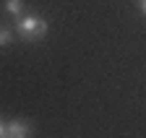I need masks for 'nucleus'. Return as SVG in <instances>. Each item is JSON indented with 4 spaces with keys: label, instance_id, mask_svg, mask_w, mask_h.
<instances>
[{
    "label": "nucleus",
    "instance_id": "nucleus-1",
    "mask_svg": "<svg viewBox=\"0 0 146 138\" xmlns=\"http://www.w3.org/2000/svg\"><path fill=\"white\" fill-rule=\"evenodd\" d=\"M47 29H50L47 21L39 18V16H34V13H29V16H18V18H16V31L21 34L26 42L42 39L44 34H47Z\"/></svg>",
    "mask_w": 146,
    "mask_h": 138
},
{
    "label": "nucleus",
    "instance_id": "nucleus-2",
    "mask_svg": "<svg viewBox=\"0 0 146 138\" xmlns=\"http://www.w3.org/2000/svg\"><path fill=\"white\" fill-rule=\"evenodd\" d=\"M31 135V125L26 120H11L8 123V138H29Z\"/></svg>",
    "mask_w": 146,
    "mask_h": 138
},
{
    "label": "nucleus",
    "instance_id": "nucleus-3",
    "mask_svg": "<svg viewBox=\"0 0 146 138\" xmlns=\"http://www.w3.org/2000/svg\"><path fill=\"white\" fill-rule=\"evenodd\" d=\"M5 11L13 16V18L24 16V0H5Z\"/></svg>",
    "mask_w": 146,
    "mask_h": 138
},
{
    "label": "nucleus",
    "instance_id": "nucleus-4",
    "mask_svg": "<svg viewBox=\"0 0 146 138\" xmlns=\"http://www.w3.org/2000/svg\"><path fill=\"white\" fill-rule=\"evenodd\" d=\"M13 42V31L8 26H0V47H8Z\"/></svg>",
    "mask_w": 146,
    "mask_h": 138
},
{
    "label": "nucleus",
    "instance_id": "nucleus-5",
    "mask_svg": "<svg viewBox=\"0 0 146 138\" xmlns=\"http://www.w3.org/2000/svg\"><path fill=\"white\" fill-rule=\"evenodd\" d=\"M0 138H8V123H0Z\"/></svg>",
    "mask_w": 146,
    "mask_h": 138
},
{
    "label": "nucleus",
    "instance_id": "nucleus-6",
    "mask_svg": "<svg viewBox=\"0 0 146 138\" xmlns=\"http://www.w3.org/2000/svg\"><path fill=\"white\" fill-rule=\"evenodd\" d=\"M141 13L146 16V0H141Z\"/></svg>",
    "mask_w": 146,
    "mask_h": 138
}]
</instances>
